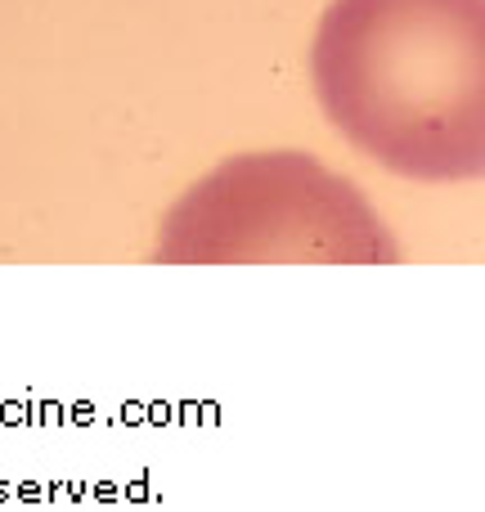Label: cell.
I'll return each mask as SVG.
<instances>
[{"label": "cell", "instance_id": "6da1fadb", "mask_svg": "<svg viewBox=\"0 0 485 512\" xmlns=\"http://www.w3.org/2000/svg\"><path fill=\"white\" fill-rule=\"evenodd\" d=\"M324 117L423 185L485 171V0H333L310 45Z\"/></svg>", "mask_w": 485, "mask_h": 512}, {"label": "cell", "instance_id": "7a4b0ae2", "mask_svg": "<svg viewBox=\"0 0 485 512\" xmlns=\"http://www.w3.org/2000/svg\"><path fill=\"white\" fill-rule=\"evenodd\" d=\"M162 265H396L373 203L306 153H243L167 212Z\"/></svg>", "mask_w": 485, "mask_h": 512}]
</instances>
